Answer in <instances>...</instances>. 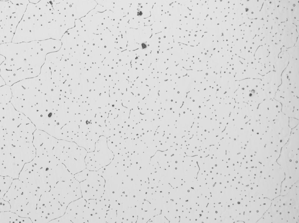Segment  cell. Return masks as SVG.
<instances>
[{"instance_id":"6da1fadb","label":"cell","mask_w":299,"mask_h":223,"mask_svg":"<svg viewBox=\"0 0 299 223\" xmlns=\"http://www.w3.org/2000/svg\"><path fill=\"white\" fill-rule=\"evenodd\" d=\"M53 152L73 175L86 168L85 159L88 152L75 142L58 139Z\"/></svg>"},{"instance_id":"7a4b0ae2","label":"cell","mask_w":299,"mask_h":223,"mask_svg":"<svg viewBox=\"0 0 299 223\" xmlns=\"http://www.w3.org/2000/svg\"><path fill=\"white\" fill-rule=\"evenodd\" d=\"M67 207L62 204L50 192L42 193L33 215L34 223H49L63 215Z\"/></svg>"},{"instance_id":"3957f363","label":"cell","mask_w":299,"mask_h":223,"mask_svg":"<svg viewBox=\"0 0 299 223\" xmlns=\"http://www.w3.org/2000/svg\"><path fill=\"white\" fill-rule=\"evenodd\" d=\"M114 156L108 146L107 138L101 136L96 143L94 150L87 152L85 159L86 168L98 171L110 164Z\"/></svg>"},{"instance_id":"277c9868","label":"cell","mask_w":299,"mask_h":223,"mask_svg":"<svg viewBox=\"0 0 299 223\" xmlns=\"http://www.w3.org/2000/svg\"><path fill=\"white\" fill-rule=\"evenodd\" d=\"M50 192L62 204L67 207L82 197L80 182L74 177L58 182Z\"/></svg>"},{"instance_id":"5b68a950","label":"cell","mask_w":299,"mask_h":223,"mask_svg":"<svg viewBox=\"0 0 299 223\" xmlns=\"http://www.w3.org/2000/svg\"><path fill=\"white\" fill-rule=\"evenodd\" d=\"M105 180L97 171H89L86 178L80 182L82 197L86 201L103 197Z\"/></svg>"},{"instance_id":"8992f818","label":"cell","mask_w":299,"mask_h":223,"mask_svg":"<svg viewBox=\"0 0 299 223\" xmlns=\"http://www.w3.org/2000/svg\"><path fill=\"white\" fill-rule=\"evenodd\" d=\"M289 118L281 112L273 120L270 122L267 131L273 142L282 148L288 141L291 132Z\"/></svg>"},{"instance_id":"52a82bcc","label":"cell","mask_w":299,"mask_h":223,"mask_svg":"<svg viewBox=\"0 0 299 223\" xmlns=\"http://www.w3.org/2000/svg\"><path fill=\"white\" fill-rule=\"evenodd\" d=\"M87 201L82 197L70 203L62 216L57 219L58 223H88L89 215Z\"/></svg>"},{"instance_id":"ba28073f","label":"cell","mask_w":299,"mask_h":223,"mask_svg":"<svg viewBox=\"0 0 299 223\" xmlns=\"http://www.w3.org/2000/svg\"><path fill=\"white\" fill-rule=\"evenodd\" d=\"M86 206L88 213V223H106L109 204L108 200L102 198L87 201Z\"/></svg>"},{"instance_id":"9c48e42d","label":"cell","mask_w":299,"mask_h":223,"mask_svg":"<svg viewBox=\"0 0 299 223\" xmlns=\"http://www.w3.org/2000/svg\"><path fill=\"white\" fill-rule=\"evenodd\" d=\"M25 164L8 154H1L0 175L18 179Z\"/></svg>"},{"instance_id":"30bf717a","label":"cell","mask_w":299,"mask_h":223,"mask_svg":"<svg viewBox=\"0 0 299 223\" xmlns=\"http://www.w3.org/2000/svg\"><path fill=\"white\" fill-rule=\"evenodd\" d=\"M281 107L275 102H267L260 104L257 109L258 117L265 122L269 123L275 119L281 112Z\"/></svg>"},{"instance_id":"8fae6325","label":"cell","mask_w":299,"mask_h":223,"mask_svg":"<svg viewBox=\"0 0 299 223\" xmlns=\"http://www.w3.org/2000/svg\"><path fill=\"white\" fill-rule=\"evenodd\" d=\"M26 187L24 183L18 178L14 179L3 199L8 201L15 199L23 192Z\"/></svg>"},{"instance_id":"7c38bea8","label":"cell","mask_w":299,"mask_h":223,"mask_svg":"<svg viewBox=\"0 0 299 223\" xmlns=\"http://www.w3.org/2000/svg\"><path fill=\"white\" fill-rule=\"evenodd\" d=\"M32 223L29 218L22 217L11 211L0 213V223Z\"/></svg>"},{"instance_id":"4fadbf2b","label":"cell","mask_w":299,"mask_h":223,"mask_svg":"<svg viewBox=\"0 0 299 223\" xmlns=\"http://www.w3.org/2000/svg\"><path fill=\"white\" fill-rule=\"evenodd\" d=\"M41 50L47 54L58 51L61 47V42L60 40L50 38L39 41Z\"/></svg>"},{"instance_id":"5bb4252c","label":"cell","mask_w":299,"mask_h":223,"mask_svg":"<svg viewBox=\"0 0 299 223\" xmlns=\"http://www.w3.org/2000/svg\"><path fill=\"white\" fill-rule=\"evenodd\" d=\"M13 179L8 176H0V198L2 199L7 192L13 182Z\"/></svg>"},{"instance_id":"9a60e30c","label":"cell","mask_w":299,"mask_h":223,"mask_svg":"<svg viewBox=\"0 0 299 223\" xmlns=\"http://www.w3.org/2000/svg\"><path fill=\"white\" fill-rule=\"evenodd\" d=\"M0 211L6 212L11 211V205L8 201L3 198L0 199Z\"/></svg>"},{"instance_id":"2e32d148","label":"cell","mask_w":299,"mask_h":223,"mask_svg":"<svg viewBox=\"0 0 299 223\" xmlns=\"http://www.w3.org/2000/svg\"><path fill=\"white\" fill-rule=\"evenodd\" d=\"M89 170L86 168L74 175L75 179L80 182L84 180L86 178Z\"/></svg>"},{"instance_id":"e0dca14e","label":"cell","mask_w":299,"mask_h":223,"mask_svg":"<svg viewBox=\"0 0 299 223\" xmlns=\"http://www.w3.org/2000/svg\"><path fill=\"white\" fill-rule=\"evenodd\" d=\"M145 44H142V47L143 48V47H144V48H145Z\"/></svg>"}]
</instances>
